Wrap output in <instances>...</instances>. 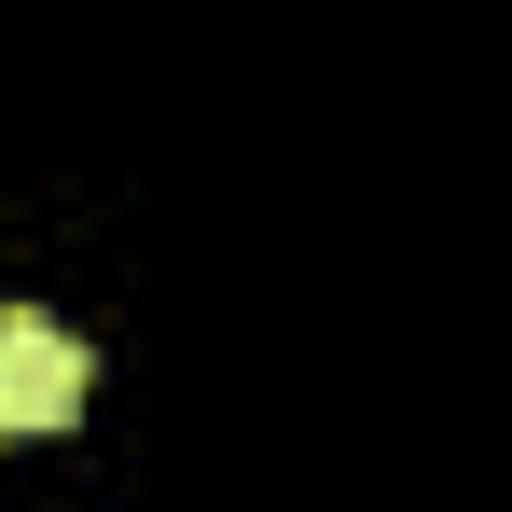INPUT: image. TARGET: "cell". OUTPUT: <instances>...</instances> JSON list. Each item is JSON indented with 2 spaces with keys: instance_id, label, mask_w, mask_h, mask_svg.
<instances>
[{
  "instance_id": "cell-1",
  "label": "cell",
  "mask_w": 512,
  "mask_h": 512,
  "mask_svg": "<svg viewBox=\"0 0 512 512\" xmlns=\"http://www.w3.org/2000/svg\"><path fill=\"white\" fill-rule=\"evenodd\" d=\"M84 388H97V360L56 333V319H28V305L0 319V429H14V443L70 429V416H84Z\"/></svg>"
}]
</instances>
